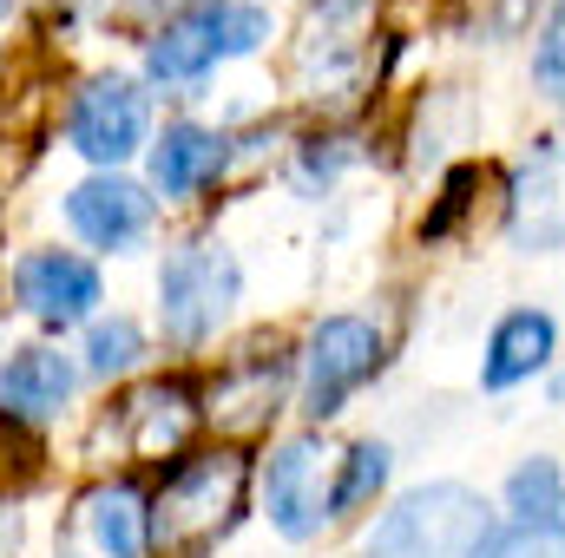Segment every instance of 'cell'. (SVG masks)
<instances>
[{"label":"cell","mask_w":565,"mask_h":558,"mask_svg":"<svg viewBox=\"0 0 565 558\" xmlns=\"http://www.w3.org/2000/svg\"><path fill=\"white\" fill-rule=\"evenodd\" d=\"M342 164H349V151H342V139H329V151H322V139H316V151L302 158V171H296V178H302V184H316V178L329 184V178H335Z\"/></svg>","instance_id":"603a6c76"},{"label":"cell","mask_w":565,"mask_h":558,"mask_svg":"<svg viewBox=\"0 0 565 558\" xmlns=\"http://www.w3.org/2000/svg\"><path fill=\"white\" fill-rule=\"evenodd\" d=\"M145 132H151V106H145V86L126 73H93L66 106V139L99 171H119L126 158H139Z\"/></svg>","instance_id":"8992f818"},{"label":"cell","mask_w":565,"mask_h":558,"mask_svg":"<svg viewBox=\"0 0 565 558\" xmlns=\"http://www.w3.org/2000/svg\"><path fill=\"white\" fill-rule=\"evenodd\" d=\"M375 368H382V329L369 315H322L302 348V415L335 420Z\"/></svg>","instance_id":"5b68a950"},{"label":"cell","mask_w":565,"mask_h":558,"mask_svg":"<svg viewBox=\"0 0 565 558\" xmlns=\"http://www.w3.org/2000/svg\"><path fill=\"white\" fill-rule=\"evenodd\" d=\"M388 473H395L388 440H355V447L335 460V480H329V519H342V513L369 506V500L388 486Z\"/></svg>","instance_id":"e0dca14e"},{"label":"cell","mask_w":565,"mask_h":558,"mask_svg":"<svg viewBox=\"0 0 565 558\" xmlns=\"http://www.w3.org/2000/svg\"><path fill=\"white\" fill-rule=\"evenodd\" d=\"M553 408H565V368L553 375Z\"/></svg>","instance_id":"484cf974"},{"label":"cell","mask_w":565,"mask_h":558,"mask_svg":"<svg viewBox=\"0 0 565 558\" xmlns=\"http://www.w3.org/2000/svg\"><path fill=\"white\" fill-rule=\"evenodd\" d=\"M533 79H540V93L565 106V0L553 7V20L540 26V46H533Z\"/></svg>","instance_id":"44dd1931"},{"label":"cell","mask_w":565,"mask_h":558,"mask_svg":"<svg viewBox=\"0 0 565 558\" xmlns=\"http://www.w3.org/2000/svg\"><path fill=\"white\" fill-rule=\"evenodd\" d=\"M533 7H540V0H473V13H480V33H500V40L526 33Z\"/></svg>","instance_id":"7402d4cb"},{"label":"cell","mask_w":565,"mask_h":558,"mask_svg":"<svg viewBox=\"0 0 565 558\" xmlns=\"http://www.w3.org/2000/svg\"><path fill=\"white\" fill-rule=\"evenodd\" d=\"M507 513H513V526H565V473H559V460H546V453L520 460L513 480H507Z\"/></svg>","instance_id":"2e32d148"},{"label":"cell","mask_w":565,"mask_h":558,"mask_svg":"<svg viewBox=\"0 0 565 558\" xmlns=\"http://www.w3.org/2000/svg\"><path fill=\"white\" fill-rule=\"evenodd\" d=\"M309 7H316V13H322V20H349V13H355V7H362V0H309Z\"/></svg>","instance_id":"cb8c5ba5"},{"label":"cell","mask_w":565,"mask_h":558,"mask_svg":"<svg viewBox=\"0 0 565 558\" xmlns=\"http://www.w3.org/2000/svg\"><path fill=\"white\" fill-rule=\"evenodd\" d=\"M480 558H565V526H500Z\"/></svg>","instance_id":"ffe728a7"},{"label":"cell","mask_w":565,"mask_h":558,"mask_svg":"<svg viewBox=\"0 0 565 558\" xmlns=\"http://www.w3.org/2000/svg\"><path fill=\"white\" fill-rule=\"evenodd\" d=\"M73 388H79V368L60 348H13L0 362V420H26V427L60 420Z\"/></svg>","instance_id":"8fae6325"},{"label":"cell","mask_w":565,"mask_h":558,"mask_svg":"<svg viewBox=\"0 0 565 558\" xmlns=\"http://www.w3.org/2000/svg\"><path fill=\"white\" fill-rule=\"evenodd\" d=\"M151 211H158V197L132 184L126 171H93V178H79L73 191H66V224H73V237L86 244V250H106V257H126V250H139L145 237H151Z\"/></svg>","instance_id":"9c48e42d"},{"label":"cell","mask_w":565,"mask_h":558,"mask_svg":"<svg viewBox=\"0 0 565 558\" xmlns=\"http://www.w3.org/2000/svg\"><path fill=\"white\" fill-rule=\"evenodd\" d=\"M231 164V139L211 132V126H164L151 139V197L178 204V197H198L204 184H217Z\"/></svg>","instance_id":"4fadbf2b"},{"label":"cell","mask_w":565,"mask_h":558,"mask_svg":"<svg viewBox=\"0 0 565 558\" xmlns=\"http://www.w3.org/2000/svg\"><path fill=\"white\" fill-rule=\"evenodd\" d=\"M13 302L40 322V329H79V322H99V302H106V277L93 257L79 250H26L13 264Z\"/></svg>","instance_id":"52a82bcc"},{"label":"cell","mask_w":565,"mask_h":558,"mask_svg":"<svg viewBox=\"0 0 565 558\" xmlns=\"http://www.w3.org/2000/svg\"><path fill=\"white\" fill-rule=\"evenodd\" d=\"M86 533L106 558H145L151 552V500L132 480H106L86 493Z\"/></svg>","instance_id":"5bb4252c"},{"label":"cell","mask_w":565,"mask_h":558,"mask_svg":"<svg viewBox=\"0 0 565 558\" xmlns=\"http://www.w3.org/2000/svg\"><path fill=\"white\" fill-rule=\"evenodd\" d=\"M507 237L526 257L565 250V132L540 139L507 184Z\"/></svg>","instance_id":"ba28073f"},{"label":"cell","mask_w":565,"mask_h":558,"mask_svg":"<svg viewBox=\"0 0 565 558\" xmlns=\"http://www.w3.org/2000/svg\"><path fill=\"white\" fill-rule=\"evenodd\" d=\"M244 486H250V460L237 447H211V453H184L158 500H151V552L158 558H204L244 513Z\"/></svg>","instance_id":"6da1fadb"},{"label":"cell","mask_w":565,"mask_h":558,"mask_svg":"<svg viewBox=\"0 0 565 558\" xmlns=\"http://www.w3.org/2000/svg\"><path fill=\"white\" fill-rule=\"evenodd\" d=\"M139 355H145V329L132 315H99V322H86V375H93V382H113V375L139 368Z\"/></svg>","instance_id":"d6986e66"},{"label":"cell","mask_w":565,"mask_h":558,"mask_svg":"<svg viewBox=\"0 0 565 558\" xmlns=\"http://www.w3.org/2000/svg\"><path fill=\"white\" fill-rule=\"evenodd\" d=\"M132 7H151V13H158V7H171V13H191L198 0H132ZM171 13H164V20H171Z\"/></svg>","instance_id":"d4e9b609"},{"label":"cell","mask_w":565,"mask_h":558,"mask_svg":"<svg viewBox=\"0 0 565 558\" xmlns=\"http://www.w3.org/2000/svg\"><path fill=\"white\" fill-rule=\"evenodd\" d=\"M559 348V322L546 309H507L487 335V355H480V388L487 395H507L520 382H533Z\"/></svg>","instance_id":"7c38bea8"},{"label":"cell","mask_w":565,"mask_h":558,"mask_svg":"<svg viewBox=\"0 0 565 558\" xmlns=\"http://www.w3.org/2000/svg\"><path fill=\"white\" fill-rule=\"evenodd\" d=\"M270 33H277V20L257 0H198L191 13H171L145 40V79L164 93H184L217 60H244V53L270 46Z\"/></svg>","instance_id":"7a4b0ae2"},{"label":"cell","mask_w":565,"mask_h":558,"mask_svg":"<svg viewBox=\"0 0 565 558\" xmlns=\"http://www.w3.org/2000/svg\"><path fill=\"white\" fill-rule=\"evenodd\" d=\"M277 395H282V362L270 355H250L244 368H231L217 388H211V415L217 420H237V427H257V420L277 415Z\"/></svg>","instance_id":"9a60e30c"},{"label":"cell","mask_w":565,"mask_h":558,"mask_svg":"<svg viewBox=\"0 0 565 558\" xmlns=\"http://www.w3.org/2000/svg\"><path fill=\"white\" fill-rule=\"evenodd\" d=\"M244 296V270L224 244L211 237H191V244H171L164 264H158V329L171 348H204L231 309Z\"/></svg>","instance_id":"277c9868"},{"label":"cell","mask_w":565,"mask_h":558,"mask_svg":"<svg viewBox=\"0 0 565 558\" xmlns=\"http://www.w3.org/2000/svg\"><path fill=\"white\" fill-rule=\"evenodd\" d=\"M126 420L139 427L145 453H158V447H171V440L184 433V420H191V395H184L178 382H151V388H139V395L126 401Z\"/></svg>","instance_id":"ac0fdd59"},{"label":"cell","mask_w":565,"mask_h":558,"mask_svg":"<svg viewBox=\"0 0 565 558\" xmlns=\"http://www.w3.org/2000/svg\"><path fill=\"white\" fill-rule=\"evenodd\" d=\"M493 513L473 486L460 480H434L402 493L375 526H369V558H480L493 539Z\"/></svg>","instance_id":"3957f363"},{"label":"cell","mask_w":565,"mask_h":558,"mask_svg":"<svg viewBox=\"0 0 565 558\" xmlns=\"http://www.w3.org/2000/svg\"><path fill=\"white\" fill-rule=\"evenodd\" d=\"M329 453H322V440L316 433H302V440H282L277 453L264 460V513H270V526H277L282 539H316L322 526H329Z\"/></svg>","instance_id":"30bf717a"}]
</instances>
